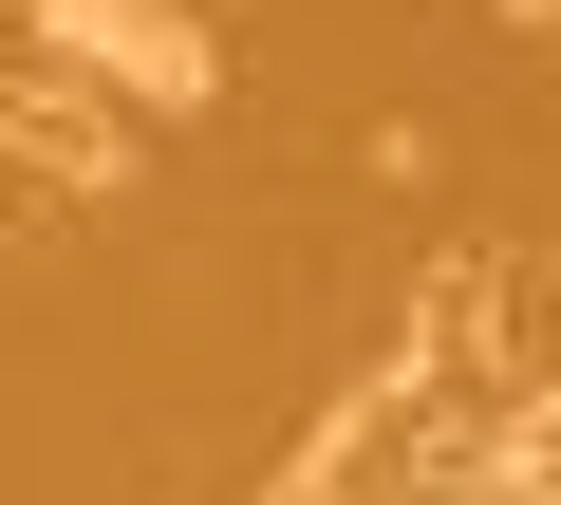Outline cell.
<instances>
[{"instance_id": "6da1fadb", "label": "cell", "mask_w": 561, "mask_h": 505, "mask_svg": "<svg viewBox=\"0 0 561 505\" xmlns=\"http://www.w3.org/2000/svg\"><path fill=\"white\" fill-rule=\"evenodd\" d=\"M20 20H38V57L94 76V94H150V113H206V94H225V38L187 20V0H20Z\"/></svg>"}, {"instance_id": "7a4b0ae2", "label": "cell", "mask_w": 561, "mask_h": 505, "mask_svg": "<svg viewBox=\"0 0 561 505\" xmlns=\"http://www.w3.org/2000/svg\"><path fill=\"white\" fill-rule=\"evenodd\" d=\"M0 150H20L38 187H131V113H113L94 76H57V57L0 76Z\"/></svg>"}]
</instances>
